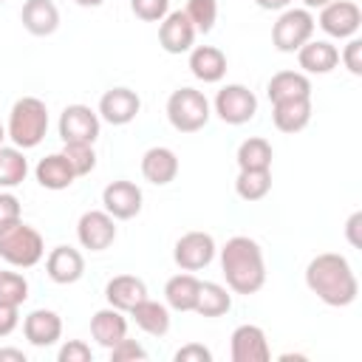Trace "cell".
Segmentation results:
<instances>
[{
  "label": "cell",
  "instance_id": "ba28073f",
  "mask_svg": "<svg viewBox=\"0 0 362 362\" xmlns=\"http://www.w3.org/2000/svg\"><path fill=\"white\" fill-rule=\"evenodd\" d=\"M215 252H218V246H215V240H212L209 232H187V235H181L175 240L173 260L184 272H198V269H204V266L212 263Z\"/></svg>",
  "mask_w": 362,
  "mask_h": 362
},
{
  "label": "cell",
  "instance_id": "5bb4252c",
  "mask_svg": "<svg viewBox=\"0 0 362 362\" xmlns=\"http://www.w3.org/2000/svg\"><path fill=\"white\" fill-rule=\"evenodd\" d=\"M195 25L189 23V17L178 8V11H167V17L158 25V45L167 54H184L192 48L195 42Z\"/></svg>",
  "mask_w": 362,
  "mask_h": 362
},
{
  "label": "cell",
  "instance_id": "9c48e42d",
  "mask_svg": "<svg viewBox=\"0 0 362 362\" xmlns=\"http://www.w3.org/2000/svg\"><path fill=\"white\" fill-rule=\"evenodd\" d=\"M59 139L62 144H93L99 139V113H93L88 105H68L59 113Z\"/></svg>",
  "mask_w": 362,
  "mask_h": 362
},
{
  "label": "cell",
  "instance_id": "7bdbcfd3",
  "mask_svg": "<svg viewBox=\"0 0 362 362\" xmlns=\"http://www.w3.org/2000/svg\"><path fill=\"white\" fill-rule=\"evenodd\" d=\"M359 223H362V212H354L351 218H348V223H345V235H348V240H351V246H362V240H359Z\"/></svg>",
  "mask_w": 362,
  "mask_h": 362
},
{
  "label": "cell",
  "instance_id": "8fae6325",
  "mask_svg": "<svg viewBox=\"0 0 362 362\" xmlns=\"http://www.w3.org/2000/svg\"><path fill=\"white\" fill-rule=\"evenodd\" d=\"M141 189L133 184V181H110L105 189H102V206L105 212L113 218V221H130L141 212Z\"/></svg>",
  "mask_w": 362,
  "mask_h": 362
},
{
  "label": "cell",
  "instance_id": "6da1fadb",
  "mask_svg": "<svg viewBox=\"0 0 362 362\" xmlns=\"http://www.w3.org/2000/svg\"><path fill=\"white\" fill-rule=\"evenodd\" d=\"M305 286L325 305H334V308L351 305L359 294V283L351 263L337 252H322L311 257V263L305 266Z\"/></svg>",
  "mask_w": 362,
  "mask_h": 362
},
{
  "label": "cell",
  "instance_id": "f35d334b",
  "mask_svg": "<svg viewBox=\"0 0 362 362\" xmlns=\"http://www.w3.org/2000/svg\"><path fill=\"white\" fill-rule=\"evenodd\" d=\"M342 62L354 76H362V40L351 37L342 48Z\"/></svg>",
  "mask_w": 362,
  "mask_h": 362
},
{
  "label": "cell",
  "instance_id": "b9f144b4",
  "mask_svg": "<svg viewBox=\"0 0 362 362\" xmlns=\"http://www.w3.org/2000/svg\"><path fill=\"white\" fill-rule=\"evenodd\" d=\"M20 218V201L11 192H0V226Z\"/></svg>",
  "mask_w": 362,
  "mask_h": 362
},
{
  "label": "cell",
  "instance_id": "7a4b0ae2",
  "mask_svg": "<svg viewBox=\"0 0 362 362\" xmlns=\"http://www.w3.org/2000/svg\"><path fill=\"white\" fill-rule=\"evenodd\" d=\"M221 269L235 294H257L266 283V260L257 240L235 235L221 249Z\"/></svg>",
  "mask_w": 362,
  "mask_h": 362
},
{
  "label": "cell",
  "instance_id": "44dd1931",
  "mask_svg": "<svg viewBox=\"0 0 362 362\" xmlns=\"http://www.w3.org/2000/svg\"><path fill=\"white\" fill-rule=\"evenodd\" d=\"M189 71L195 79L212 85L221 82L226 74V54L215 45H195L189 48Z\"/></svg>",
  "mask_w": 362,
  "mask_h": 362
},
{
  "label": "cell",
  "instance_id": "60d3db41",
  "mask_svg": "<svg viewBox=\"0 0 362 362\" xmlns=\"http://www.w3.org/2000/svg\"><path fill=\"white\" fill-rule=\"evenodd\" d=\"M20 325V305L0 303V337H8Z\"/></svg>",
  "mask_w": 362,
  "mask_h": 362
},
{
  "label": "cell",
  "instance_id": "4fadbf2b",
  "mask_svg": "<svg viewBox=\"0 0 362 362\" xmlns=\"http://www.w3.org/2000/svg\"><path fill=\"white\" fill-rule=\"evenodd\" d=\"M141 110V99L136 90L130 88H110L102 93L99 99V119H105L107 124H130Z\"/></svg>",
  "mask_w": 362,
  "mask_h": 362
},
{
  "label": "cell",
  "instance_id": "277c9868",
  "mask_svg": "<svg viewBox=\"0 0 362 362\" xmlns=\"http://www.w3.org/2000/svg\"><path fill=\"white\" fill-rule=\"evenodd\" d=\"M45 255V243H42V235L23 223V218L0 226V257L8 263V266H17V269H31L42 260Z\"/></svg>",
  "mask_w": 362,
  "mask_h": 362
},
{
  "label": "cell",
  "instance_id": "7c38bea8",
  "mask_svg": "<svg viewBox=\"0 0 362 362\" xmlns=\"http://www.w3.org/2000/svg\"><path fill=\"white\" fill-rule=\"evenodd\" d=\"M76 238L90 252H105L116 240V223L105 209H88L76 223Z\"/></svg>",
  "mask_w": 362,
  "mask_h": 362
},
{
  "label": "cell",
  "instance_id": "52a82bcc",
  "mask_svg": "<svg viewBox=\"0 0 362 362\" xmlns=\"http://www.w3.org/2000/svg\"><path fill=\"white\" fill-rule=\"evenodd\" d=\"M215 113L226 124H246L257 113V96L240 82L223 85L215 96Z\"/></svg>",
  "mask_w": 362,
  "mask_h": 362
},
{
  "label": "cell",
  "instance_id": "e0dca14e",
  "mask_svg": "<svg viewBox=\"0 0 362 362\" xmlns=\"http://www.w3.org/2000/svg\"><path fill=\"white\" fill-rule=\"evenodd\" d=\"M45 272H48V277L54 283L71 286L85 274V257L74 246H57L45 257Z\"/></svg>",
  "mask_w": 362,
  "mask_h": 362
},
{
  "label": "cell",
  "instance_id": "4316f807",
  "mask_svg": "<svg viewBox=\"0 0 362 362\" xmlns=\"http://www.w3.org/2000/svg\"><path fill=\"white\" fill-rule=\"evenodd\" d=\"M127 314H130V317L136 320V325H139L144 334H150V337H164V334L170 331V311H167L164 303H156V300L144 297V300L136 303Z\"/></svg>",
  "mask_w": 362,
  "mask_h": 362
},
{
  "label": "cell",
  "instance_id": "603a6c76",
  "mask_svg": "<svg viewBox=\"0 0 362 362\" xmlns=\"http://www.w3.org/2000/svg\"><path fill=\"white\" fill-rule=\"evenodd\" d=\"M105 297H107V303H110L113 308L130 311L136 303H141V300L147 297V286H144V280L136 277V274H116V277L107 280Z\"/></svg>",
  "mask_w": 362,
  "mask_h": 362
},
{
  "label": "cell",
  "instance_id": "2e32d148",
  "mask_svg": "<svg viewBox=\"0 0 362 362\" xmlns=\"http://www.w3.org/2000/svg\"><path fill=\"white\" fill-rule=\"evenodd\" d=\"M23 334L34 348H51L62 337V320L51 308H37L23 320Z\"/></svg>",
  "mask_w": 362,
  "mask_h": 362
},
{
  "label": "cell",
  "instance_id": "9a60e30c",
  "mask_svg": "<svg viewBox=\"0 0 362 362\" xmlns=\"http://www.w3.org/2000/svg\"><path fill=\"white\" fill-rule=\"evenodd\" d=\"M232 362H266L272 356L269 351V342H266V334L260 325H238L232 331Z\"/></svg>",
  "mask_w": 362,
  "mask_h": 362
},
{
  "label": "cell",
  "instance_id": "8d00e7d4",
  "mask_svg": "<svg viewBox=\"0 0 362 362\" xmlns=\"http://www.w3.org/2000/svg\"><path fill=\"white\" fill-rule=\"evenodd\" d=\"M110 359L113 362H144L147 359V351L136 342V339H122V342H116L113 348H110Z\"/></svg>",
  "mask_w": 362,
  "mask_h": 362
},
{
  "label": "cell",
  "instance_id": "f6af8a7d",
  "mask_svg": "<svg viewBox=\"0 0 362 362\" xmlns=\"http://www.w3.org/2000/svg\"><path fill=\"white\" fill-rule=\"evenodd\" d=\"M14 359V362H25V354L20 348H0V362Z\"/></svg>",
  "mask_w": 362,
  "mask_h": 362
},
{
  "label": "cell",
  "instance_id": "f546056e",
  "mask_svg": "<svg viewBox=\"0 0 362 362\" xmlns=\"http://www.w3.org/2000/svg\"><path fill=\"white\" fill-rule=\"evenodd\" d=\"M235 158H238V167H240V170H272L274 153H272V144H269L266 139L252 136V139L240 141Z\"/></svg>",
  "mask_w": 362,
  "mask_h": 362
},
{
  "label": "cell",
  "instance_id": "d590c367",
  "mask_svg": "<svg viewBox=\"0 0 362 362\" xmlns=\"http://www.w3.org/2000/svg\"><path fill=\"white\" fill-rule=\"evenodd\" d=\"M130 8L144 23H161L170 11V0H130Z\"/></svg>",
  "mask_w": 362,
  "mask_h": 362
},
{
  "label": "cell",
  "instance_id": "7dc6e473",
  "mask_svg": "<svg viewBox=\"0 0 362 362\" xmlns=\"http://www.w3.org/2000/svg\"><path fill=\"white\" fill-rule=\"evenodd\" d=\"M331 0H303V6L305 8H322V6H328Z\"/></svg>",
  "mask_w": 362,
  "mask_h": 362
},
{
  "label": "cell",
  "instance_id": "d6986e66",
  "mask_svg": "<svg viewBox=\"0 0 362 362\" xmlns=\"http://www.w3.org/2000/svg\"><path fill=\"white\" fill-rule=\"evenodd\" d=\"M23 28L34 37H48L59 28V8L51 0H25L20 11Z\"/></svg>",
  "mask_w": 362,
  "mask_h": 362
},
{
  "label": "cell",
  "instance_id": "c3c4849f",
  "mask_svg": "<svg viewBox=\"0 0 362 362\" xmlns=\"http://www.w3.org/2000/svg\"><path fill=\"white\" fill-rule=\"evenodd\" d=\"M3 139H6V127L0 124V147H3Z\"/></svg>",
  "mask_w": 362,
  "mask_h": 362
},
{
  "label": "cell",
  "instance_id": "4dcf8cb0",
  "mask_svg": "<svg viewBox=\"0 0 362 362\" xmlns=\"http://www.w3.org/2000/svg\"><path fill=\"white\" fill-rule=\"evenodd\" d=\"M272 189V170H240L235 178V192L243 201H263Z\"/></svg>",
  "mask_w": 362,
  "mask_h": 362
},
{
  "label": "cell",
  "instance_id": "83f0119b",
  "mask_svg": "<svg viewBox=\"0 0 362 362\" xmlns=\"http://www.w3.org/2000/svg\"><path fill=\"white\" fill-rule=\"evenodd\" d=\"M198 288H201V280L189 272L184 274H175L167 280L164 286V300L173 311H192L195 308V300H198Z\"/></svg>",
  "mask_w": 362,
  "mask_h": 362
},
{
  "label": "cell",
  "instance_id": "ffe728a7",
  "mask_svg": "<svg viewBox=\"0 0 362 362\" xmlns=\"http://www.w3.org/2000/svg\"><path fill=\"white\" fill-rule=\"evenodd\" d=\"M297 62L305 74H331L339 65V51L328 40H308L297 48Z\"/></svg>",
  "mask_w": 362,
  "mask_h": 362
},
{
  "label": "cell",
  "instance_id": "30bf717a",
  "mask_svg": "<svg viewBox=\"0 0 362 362\" xmlns=\"http://www.w3.org/2000/svg\"><path fill=\"white\" fill-rule=\"evenodd\" d=\"M362 25V11L351 0H331L328 6L320 8V28L328 37L337 40H351Z\"/></svg>",
  "mask_w": 362,
  "mask_h": 362
},
{
  "label": "cell",
  "instance_id": "74e56055",
  "mask_svg": "<svg viewBox=\"0 0 362 362\" xmlns=\"http://www.w3.org/2000/svg\"><path fill=\"white\" fill-rule=\"evenodd\" d=\"M57 359H59V362H90L93 354H90V345H85L82 339H68V342L59 348Z\"/></svg>",
  "mask_w": 362,
  "mask_h": 362
},
{
  "label": "cell",
  "instance_id": "d6a6232c",
  "mask_svg": "<svg viewBox=\"0 0 362 362\" xmlns=\"http://www.w3.org/2000/svg\"><path fill=\"white\" fill-rule=\"evenodd\" d=\"M184 14L189 17L198 34H209L218 20V0H187Z\"/></svg>",
  "mask_w": 362,
  "mask_h": 362
},
{
  "label": "cell",
  "instance_id": "ac0fdd59",
  "mask_svg": "<svg viewBox=\"0 0 362 362\" xmlns=\"http://www.w3.org/2000/svg\"><path fill=\"white\" fill-rule=\"evenodd\" d=\"M90 337L102 345V348H113L116 342H122L127 337V320H124V311L107 305V308H99L93 317H90Z\"/></svg>",
  "mask_w": 362,
  "mask_h": 362
},
{
  "label": "cell",
  "instance_id": "5b68a950",
  "mask_svg": "<svg viewBox=\"0 0 362 362\" xmlns=\"http://www.w3.org/2000/svg\"><path fill=\"white\" fill-rule=\"evenodd\" d=\"M167 119L178 133H198L209 122V102L195 88H178L167 99Z\"/></svg>",
  "mask_w": 362,
  "mask_h": 362
},
{
  "label": "cell",
  "instance_id": "3957f363",
  "mask_svg": "<svg viewBox=\"0 0 362 362\" xmlns=\"http://www.w3.org/2000/svg\"><path fill=\"white\" fill-rule=\"evenodd\" d=\"M48 133V107L42 99L37 96H23L11 105L8 113V127L6 136L14 141V147L20 150H31L37 147Z\"/></svg>",
  "mask_w": 362,
  "mask_h": 362
},
{
  "label": "cell",
  "instance_id": "ab89813d",
  "mask_svg": "<svg viewBox=\"0 0 362 362\" xmlns=\"http://www.w3.org/2000/svg\"><path fill=\"white\" fill-rule=\"evenodd\" d=\"M175 362H212V351L198 342H187L175 351Z\"/></svg>",
  "mask_w": 362,
  "mask_h": 362
},
{
  "label": "cell",
  "instance_id": "484cf974",
  "mask_svg": "<svg viewBox=\"0 0 362 362\" xmlns=\"http://www.w3.org/2000/svg\"><path fill=\"white\" fill-rule=\"evenodd\" d=\"M34 175L40 181V187L54 189V192L57 189H68L74 184V178H76L71 164H68V158L62 153H51L45 158H40V164L34 167Z\"/></svg>",
  "mask_w": 362,
  "mask_h": 362
},
{
  "label": "cell",
  "instance_id": "8992f818",
  "mask_svg": "<svg viewBox=\"0 0 362 362\" xmlns=\"http://www.w3.org/2000/svg\"><path fill=\"white\" fill-rule=\"evenodd\" d=\"M317 20L311 17L308 8H283L277 23L272 25V42L283 54H294L300 45H305L314 37Z\"/></svg>",
  "mask_w": 362,
  "mask_h": 362
},
{
  "label": "cell",
  "instance_id": "d4e9b609",
  "mask_svg": "<svg viewBox=\"0 0 362 362\" xmlns=\"http://www.w3.org/2000/svg\"><path fill=\"white\" fill-rule=\"evenodd\" d=\"M269 102H283V99H308L311 96V82L300 71H277L269 85H266Z\"/></svg>",
  "mask_w": 362,
  "mask_h": 362
},
{
  "label": "cell",
  "instance_id": "e575fe53",
  "mask_svg": "<svg viewBox=\"0 0 362 362\" xmlns=\"http://www.w3.org/2000/svg\"><path fill=\"white\" fill-rule=\"evenodd\" d=\"M28 300V280L20 272H0V303L23 305Z\"/></svg>",
  "mask_w": 362,
  "mask_h": 362
},
{
  "label": "cell",
  "instance_id": "bcb514c9",
  "mask_svg": "<svg viewBox=\"0 0 362 362\" xmlns=\"http://www.w3.org/2000/svg\"><path fill=\"white\" fill-rule=\"evenodd\" d=\"M76 6H82V8H96V6H102L105 0H74Z\"/></svg>",
  "mask_w": 362,
  "mask_h": 362
},
{
  "label": "cell",
  "instance_id": "1f68e13d",
  "mask_svg": "<svg viewBox=\"0 0 362 362\" xmlns=\"http://www.w3.org/2000/svg\"><path fill=\"white\" fill-rule=\"evenodd\" d=\"M28 175V161L20 147H0V187L11 189Z\"/></svg>",
  "mask_w": 362,
  "mask_h": 362
},
{
  "label": "cell",
  "instance_id": "f1b7e54d",
  "mask_svg": "<svg viewBox=\"0 0 362 362\" xmlns=\"http://www.w3.org/2000/svg\"><path fill=\"white\" fill-rule=\"evenodd\" d=\"M232 308V294L221 283H201L198 300H195V314L201 317H223Z\"/></svg>",
  "mask_w": 362,
  "mask_h": 362
},
{
  "label": "cell",
  "instance_id": "cb8c5ba5",
  "mask_svg": "<svg viewBox=\"0 0 362 362\" xmlns=\"http://www.w3.org/2000/svg\"><path fill=\"white\" fill-rule=\"evenodd\" d=\"M272 119L280 133H300L311 122V96L308 99H283L272 105Z\"/></svg>",
  "mask_w": 362,
  "mask_h": 362
},
{
  "label": "cell",
  "instance_id": "7402d4cb",
  "mask_svg": "<svg viewBox=\"0 0 362 362\" xmlns=\"http://www.w3.org/2000/svg\"><path fill=\"white\" fill-rule=\"evenodd\" d=\"M141 175L150 184H156V187H164V184L175 181V175H178V156L170 147H150L141 156Z\"/></svg>",
  "mask_w": 362,
  "mask_h": 362
},
{
  "label": "cell",
  "instance_id": "681fc988",
  "mask_svg": "<svg viewBox=\"0 0 362 362\" xmlns=\"http://www.w3.org/2000/svg\"><path fill=\"white\" fill-rule=\"evenodd\" d=\"M0 3H6V0H0Z\"/></svg>",
  "mask_w": 362,
  "mask_h": 362
},
{
  "label": "cell",
  "instance_id": "836d02e7",
  "mask_svg": "<svg viewBox=\"0 0 362 362\" xmlns=\"http://www.w3.org/2000/svg\"><path fill=\"white\" fill-rule=\"evenodd\" d=\"M62 156L68 158V164H71V170H74V175H76V178H79V175L93 173V167H96V153H93V144L68 141V144L62 147Z\"/></svg>",
  "mask_w": 362,
  "mask_h": 362
},
{
  "label": "cell",
  "instance_id": "ee69618b",
  "mask_svg": "<svg viewBox=\"0 0 362 362\" xmlns=\"http://www.w3.org/2000/svg\"><path fill=\"white\" fill-rule=\"evenodd\" d=\"M260 8H266V11H283V8H288L291 6V0H255Z\"/></svg>",
  "mask_w": 362,
  "mask_h": 362
}]
</instances>
